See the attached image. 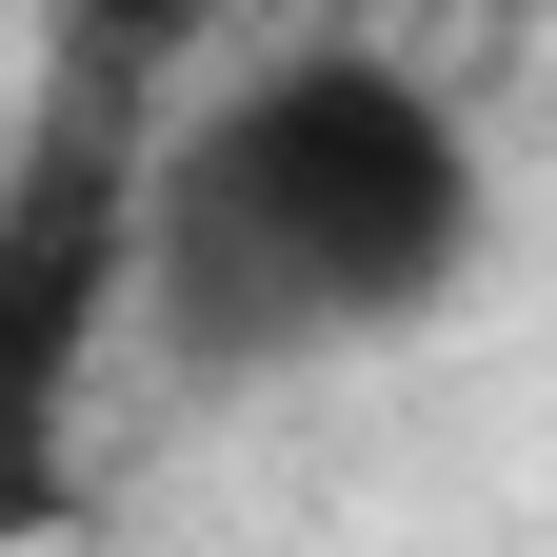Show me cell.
<instances>
[{"instance_id": "1", "label": "cell", "mask_w": 557, "mask_h": 557, "mask_svg": "<svg viewBox=\"0 0 557 557\" xmlns=\"http://www.w3.org/2000/svg\"><path fill=\"white\" fill-rule=\"evenodd\" d=\"M498 259V160L438 60L359 21H299L220 60L120 199V299L180 338L199 379H319L379 338L458 319V278Z\"/></svg>"}, {"instance_id": "2", "label": "cell", "mask_w": 557, "mask_h": 557, "mask_svg": "<svg viewBox=\"0 0 557 557\" xmlns=\"http://www.w3.org/2000/svg\"><path fill=\"white\" fill-rule=\"evenodd\" d=\"M120 199H139L120 139H60L0 220V537L60 518V418H81V338L120 299Z\"/></svg>"}]
</instances>
